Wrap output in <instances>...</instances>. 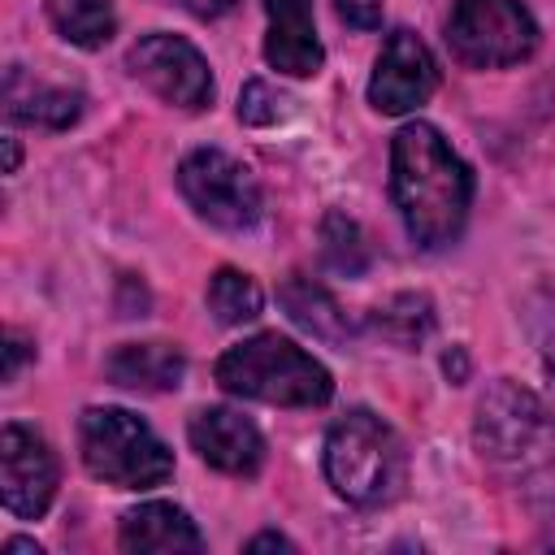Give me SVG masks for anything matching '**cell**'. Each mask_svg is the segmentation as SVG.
<instances>
[{
    "mask_svg": "<svg viewBox=\"0 0 555 555\" xmlns=\"http://www.w3.org/2000/svg\"><path fill=\"white\" fill-rule=\"evenodd\" d=\"M390 204L421 251L451 247L473 208V169L429 121H408L390 139Z\"/></svg>",
    "mask_w": 555,
    "mask_h": 555,
    "instance_id": "1",
    "label": "cell"
},
{
    "mask_svg": "<svg viewBox=\"0 0 555 555\" xmlns=\"http://www.w3.org/2000/svg\"><path fill=\"white\" fill-rule=\"evenodd\" d=\"M481 464L529 507H555V412L520 382L499 377L473 412Z\"/></svg>",
    "mask_w": 555,
    "mask_h": 555,
    "instance_id": "2",
    "label": "cell"
},
{
    "mask_svg": "<svg viewBox=\"0 0 555 555\" xmlns=\"http://www.w3.org/2000/svg\"><path fill=\"white\" fill-rule=\"evenodd\" d=\"M212 377L225 395L273 403V408H325L334 399L330 369L278 330H260L225 347Z\"/></svg>",
    "mask_w": 555,
    "mask_h": 555,
    "instance_id": "3",
    "label": "cell"
},
{
    "mask_svg": "<svg viewBox=\"0 0 555 555\" xmlns=\"http://www.w3.org/2000/svg\"><path fill=\"white\" fill-rule=\"evenodd\" d=\"M321 464H325V481L334 486V494L356 507L390 503L408 477V455H403L399 434L369 408H351L347 416L330 425Z\"/></svg>",
    "mask_w": 555,
    "mask_h": 555,
    "instance_id": "4",
    "label": "cell"
},
{
    "mask_svg": "<svg viewBox=\"0 0 555 555\" xmlns=\"http://www.w3.org/2000/svg\"><path fill=\"white\" fill-rule=\"evenodd\" d=\"M78 455L95 481L117 490H152L173 477V451L126 408H87L78 416Z\"/></svg>",
    "mask_w": 555,
    "mask_h": 555,
    "instance_id": "5",
    "label": "cell"
},
{
    "mask_svg": "<svg viewBox=\"0 0 555 555\" xmlns=\"http://www.w3.org/2000/svg\"><path fill=\"white\" fill-rule=\"evenodd\" d=\"M447 48L468 69H507L533 56L538 22L520 0H455Z\"/></svg>",
    "mask_w": 555,
    "mask_h": 555,
    "instance_id": "6",
    "label": "cell"
},
{
    "mask_svg": "<svg viewBox=\"0 0 555 555\" xmlns=\"http://www.w3.org/2000/svg\"><path fill=\"white\" fill-rule=\"evenodd\" d=\"M178 191L208 225H221V230H247L260 221V208H264L256 173L221 147L186 152L178 165Z\"/></svg>",
    "mask_w": 555,
    "mask_h": 555,
    "instance_id": "7",
    "label": "cell"
},
{
    "mask_svg": "<svg viewBox=\"0 0 555 555\" xmlns=\"http://www.w3.org/2000/svg\"><path fill=\"white\" fill-rule=\"evenodd\" d=\"M126 69L165 104L199 113L212 104V69L199 56V48L182 35L152 30L126 52Z\"/></svg>",
    "mask_w": 555,
    "mask_h": 555,
    "instance_id": "8",
    "label": "cell"
},
{
    "mask_svg": "<svg viewBox=\"0 0 555 555\" xmlns=\"http://www.w3.org/2000/svg\"><path fill=\"white\" fill-rule=\"evenodd\" d=\"M61 464L48 438L22 421L0 429V499L4 512L17 520H39L56 499Z\"/></svg>",
    "mask_w": 555,
    "mask_h": 555,
    "instance_id": "9",
    "label": "cell"
},
{
    "mask_svg": "<svg viewBox=\"0 0 555 555\" xmlns=\"http://www.w3.org/2000/svg\"><path fill=\"white\" fill-rule=\"evenodd\" d=\"M434 87H438V61L421 43V35H412L403 26L390 30L377 52L373 78H369V104L382 117H403V113L421 108L434 95Z\"/></svg>",
    "mask_w": 555,
    "mask_h": 555,
    "instance_id": "10",
    "label": "cell"
},
{
    "mask_svg": "<svg viewBox=\"0 0 555 555\" xmlns=\"http://www.w3.org/2000/svg\"><path fill=\"white\" fill-rule=\"evenodd\" d=\"M186 438L195 447V455L230 477H256L264 464V438L260 429L234 412V408H199L186 425Z\"/></svg>",
    "mask_w": 555,
    "mask_h": 555,
    "instance_id": "11",
    "label": "cell"
},
{
    "mask_svg": "<svg viewBox=\"0 0 555 555\" xmlns=\"http://www.w3.org/2000/svg\"><path fill=\"white\" fill-rule=\"evenodd\" d=\"M260 4L269 13V35H264L269 69L286 78H312L325 61V48L312 22V0H260Z\"/></svg>",
    "mask_w": 555,
    "mask_h": 555,
    "instance_id": "12",
    "label": "cell"
},
{
    "mask_svg": "<svg viewBox=\"0 0 555 555\" xmlns=\"http://www.w3.org/2000/svg\"><path fill=\"white\" fill-rule=\"evenodd\" d=\"M104 373L113 386L121 390H139V395H165L178 390L186 377V356L173 343H121L113 347V356L104 360Z\"/></svg>",
    "mask_w": 555,
    "mask_h": 555,
    "instance_id": "13",
    "label": "cell"
},
{
    "mask_svg": "<svg viewBox=\"0 0 555 555\" xmlns=\"http://www.w3.org/2000/svg\"><path fill=\"white\" fill-rule=\"evenodd\" d=\"M117 542H121V551H134V555H178V551H199L204 546L195 520L173 503L130 507L121 516Z\"/></svg>",
    "mask_w": 555,
    "mask_h": 555,
    "instance_id": "14",
    "label": "cell"
},
{
    "mask_svg": "<svg viewBox=\"0 0 555 555\" xmlns=\"http://www.w3.org/2000/svg\"><path fill=\"white\" fill-rule=\"evenodd\" d=\"M82 104L87 100L74 87H48V82L26 78L17 65L9 69V82H4V113H9V121L39 126V130H69L82 117Z\"/></svg>",
    "mask_w": 555,
    "mask_h": 555,
    "instance_id": "15",
    "label": "cell"
},
{
    "mask_svg": "<svg viewBox=\"0 0 555 555\" xmlns=\"http://www.w3.org/2000/svg\"><path fill=\"white\" fill-rule=\"evenodd\" d=\"M278 304L286 308V317H291L304 334H312V338H321V343H347V338H351L347 312H343L338 299H334L321 282H312L308 273H291V278L278 286Z\"/></svg>",
    "mask_w": 555,
    "mask_h": 555,
    "instance_id": "16",
    "label": "cell"
},
{
    "mask_svg": "<svg viewBox=\"0 0 555 555\" xmlns=\"http://www.w3.org/2000/svg\"><path fill=\"white\" fill-rule=\"evenodd\" d=\"M369 330L382 334L386 343L412 351V347H421V343L429 338V330H434V304H429V295H421V291H403V295H395V299H386L382 308L369 312Z\"/></svg>",
    "mask_w": 555,
    "mask_h": 555,
    "instance_id": "17",
    "label": "cell"
},
{
    "mask_svg": "<svg viewBox=\"0 0 555 555\" xmlns=\"http://www.w3.org/2000/svg\"><path fill=\"white\" fill-rule=\"evenodd\" d=\"M48 17L65 43L87 52L104 48L117 30V13L108 0H48Z\"/></svg>",
    "mask_w": 555,
    "mask_h": 555,
    "instance_id": "18",
    "label": "cell"
},
{
    "mask_svg": "<svg viewBox=\"0 0 555 555\" xmlns=\"http://www.w3.org/2000/svg\"><path fill=\"white\" fill-rule=\"evenodd\" d=\"M260 304H264V295H260V286H256L251 273L225 264V269H217V273L208 278V312H212L221 325L256 321V317H260Z\"/></svg>",
    "mask_w": 555,
    "mask_h": 555,
    "instance_id": "19",
    "label": "cell"
},
{
    "mask_svg": "<svg viewBox=\"0 0 555 555\" xmlns=\"http://www.w3.org/2000/svg\"><path fill=\"white\" fill-rule=\"evenodd\" d=\"M321 260H325V269H334L343 278H360L369 269V243H364L360 225L338 208H330L321 217Z\"/></svg>",
    "mask_w": 555,
    "mask_h": 555,
    "instance_id": "20",
    "label": "cell"
},
{
    "mask_svg": "<svg viewBox=\"0 0 555 555\" xmlns=\"http://www.w3.org/2000/svg\"><path fill=\"white\" fill-rule=\"evenodd\" d=\"M286 104L291 100L278 87H269L264 78H251L243 87V95H238V121H247V126H278L291 113Z\"/></svg>",
    "mask_w": 555,
    "mask_h": 555,
    "instance_id": "21",
    "label": "cell"
},
{
    "mask_svg": "<svg viewBox=\"0 0 555 555\" xmlns=\"http://www.w3.org/2000/svg\"><path fill=\"white\" fill-rule=\"evenodd\" d=\"M334 9L351 30H377L382 26V0H334Z\"/></svg>",
    "mask_w": 555,
    "mask_h": 555,
    "instance_id": "22",
    "label": "cell"
},
{
    "mask_svg": "<svg viewBox=\"0 0 555 555\" xmlns=\"http://www.w3.org/2000/svg\"><path fill=\"white\" fill-rule=\"evenodd\" d=\"M26 356H35L30 343H26L17 330H9V334H4V382H13V377L22 373V360H26Z\"/></svg>",
    "mask_w": 555,
    "mask_h": 555,
    "instance_id": "23",
    "label": "cell"
},
{
    "mask_svg": "<svg viewBox=\"0 0 555 555\" xmlns=\"http://www.w3.org/2000/svg\"><path fill=\"white\" fill-rule=\"evenodd\" d=\"M186 4V13H195V17H204V22H212V17H225L238 0H182Z\"/></svg>",
    "mask_w": 555,
    "mask_h": 555,
    "instance_id": "24",
    "label": "cell"
},
{
    "mask_svg": "<svg viewBox=\"0 0 555 555\" xmlns=\"http://www.w3.org/2000/svg\"><path fill=\"white\" fill-rule=\"evenodd\" d=\"M243 551H295V542L269 529V533H256V538H247V542H243Z\"/></svg>",
    "mask_w": 555,
    "mask_h": 555,
    "instance_id": "25",
    "label": "cell"
},
{
    "mask_svg": "<svg viewBox=\"0 0 555 555\" xmlns=\"http://www.w3.org/2000/svg\"><path fill=\"white\" fill-rule=\"evenodd\" d=\"M442 369H447V377L464 382V373H468V356H464V347H451L447 360H442Z\"/></svg>",
    "mask_w": 555,
    "mask_h": 555,
    "instance_id": "26",
    "label": "cell"
},
{
    "mask_svg": "<svg viewBox=\"0 0 555 555\" xmlns=\"http://www.w3.org/2000/svg\"><path fill=\"white\" fill-rule=\"evenodd\" d=\"M4 551H9V555H39V546H35V542H26V538H9V542H4Z\"/></svg>",
    "mask_w": 555,
    "mask_h": 555,
    "instance_id": "27",
    "label": "cell"
},
{
    "mask_svg": "<svg viewBox=\"0 0 555 555\" xmlns=\"http://www.w3.org/2000/svg\"><path fill=\"white\" fill-rule=\"evenodd\" d=\"M4 152H9V160H4V173H13V169H17V156H22V152H17V139H4Z\"/></svg>",
    "mask_w": 555,
    "mask_h": 555,
    "instance_id": "28",
    "label": "cell"
},
{
    "mask_svg": "<svg viewBox=\"0 0 555 555\" xmlns=\"http://www.w3.org/2000/svg\"><path fill=\"white\" fill-rule=\"evenodd\" d=\"M546 373H551V377H555V343H551V347H546Z\"/></svg>",
    "mask_w": 555,
    "mask_h": 555,
    "instance_id": "29",
    "label": "cell"
}]
</instances>
